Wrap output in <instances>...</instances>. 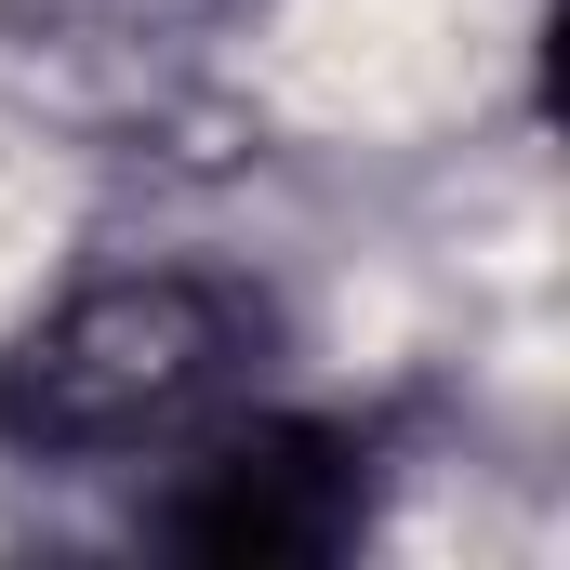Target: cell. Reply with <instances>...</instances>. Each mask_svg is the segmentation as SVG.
I'll list each match as a JSON object with an SVG mask.
<instances>
[{
    "label": "cell",
    "mask_w": 570,
    "mask_h": 570,
    "mask_svg": "<svg viewBox=\"0 0 570 570\" xmlns=\"http://www.w3.org/2000/svg\"><path fill=\"white\" fill-rule=\"evenodd\" d=\"M292 372V305L226 253H134L0 332V464L146 478Z\"/></svg>",
    "instance_id": "cell-1"
},
{
    "label": "cell",
    "mask_w": 570,
    "mask_h": 570,
    "mask_svg": "<svg viewBox=\"0 0 570 570\" xmlns=\"http://www.w3.org/2000/svg\"><path fill=\"white\" fill-rule=\"evenodd\" d=\"M399 504V451L372 412H318V399H239L213 438H186L173 464H146L134 544L213 570H332L358 558Z\"/></svg>",
    "instance_id": "cell-2"
}]
</instances>
